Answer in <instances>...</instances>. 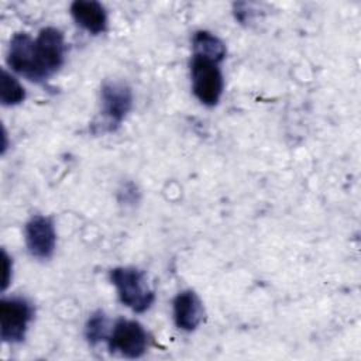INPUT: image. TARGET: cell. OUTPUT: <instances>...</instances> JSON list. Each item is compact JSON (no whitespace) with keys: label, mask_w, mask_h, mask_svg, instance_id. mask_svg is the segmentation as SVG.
<instances>
[{"label":"cell","mask_w":361,"mask_h":361,"mask_svg":"<svg viewBox=\"0 0 361 361\" xmlns=\"http://www.w3.org/2000/svg\"><path fill=\"white\" fill-rule=\"evenodd\" d=\"M85 334L86 338L90 344H96L103 338H107L109 333H107V319L104 316L103 312H96L93 313L85 327Z\"/></svg>","instance_id":"4fadbf2b"},{"label":"cell","mask_w":361,"mask_h":361,"mask_svg":"<svg viewBox=\"0 0 361 361\" xmlns=\"http://www.w3.org/2000/svg\"><path fill=\"white\" fill-rule=\"evenodd\" d=\"M102 118L94 121L92 128L94 133L114 131L133 106L131 89L120 80H106L100 90Z\"/></svg>","instance_id":"7a4b0ae2"},{"label":"cell","mask_w":361,"mask_h":361,"mask_svg":"<svg viewBox=\"0 0 361 361\" xmlns=\"http://www.w3.org/2000/svg\"><path fill=\"white\" fill-rule=\"evenodd\" d=\"M106 340L111 353H118L126 358H138L148 347L147 331L135 320L118 319Z\"/></svg>","instance_id":"5b68a950"},{"label":"cell","mask_w":361,"mask_h":361,"mask_svg":"<svg viewBox=\"0 0 361 361\" xmlns=\"http://www.w3.org/2000/svg\"><path fill=\"white\" fill-rule=\"evenodd\" d=\"M7 63L10 68L34 82H42L37 59H35V39L27 32H17L10 39Z\"/></svg>","instance_id":"52a82bcc"},{"label":"cell","mask_w":361,"mask_h":361,"mask_svg":"<svg viewBox=\"0 0 361 361\" xmlns=\"http://www.w3.org/2000/svg\"><path fill=\"white\" fill-rule=\"evenodd\" d=\"M25 99V90L20 82L6 69H1L0 80V102L4 106H14Z\"/></svg>","instance_id":"7c38bea8"},{"label":"cell","mask_w":361,"mask_h":361,"mask_svg":"<svg viewBox=\"0 0 361 361\" xmlns=\"http://www.w3.org/2000/svg\"><path fill=\"white\" fill-rule=\"evenodd\" d=\"M65 42L58 28L45 27L35 38V59L42 80L55 73L63 63Z\"/></svg>","instance_id":"8992f818"},{"label":"cell","mask_w":361,"mask_h":361,"mask_svg":"<svg viewBox=\"0 0 361 361\" xmlns=\"http://www.w3.org/2000/svg\"><path fill=\"white\" fill-rule=\"evenodd\" d=\"M3 269H4V275H3V286L1 289L4 290L10 282V272H11V264H10V258L6 254V251L3 250Z\"/></svg>","instance_id":"5bb4252c"},{"label":"cell","mask_w":361,"mask_h":361,"mask_svg":"<svg viewBox=\"0 0 361 361\" xmlns=\"http://www.w3.org/2000/svg\"><path fill=\"white\" fill-rule=\"evenodd\" d=\"M192 48H193V55L212 58L217 62H221L227 52L224 42L209 31L195 32L192 39Z\"/></svg>","instance_id":"8fae6325"},{"label":"cell","mask_w":361,"mask_h":361,"mask_svg":"<svg viewBox=\"0 0 361 361\" xmlns=\"http://www.w3.org/2000/svg\"><path fill=\"white\" fill-rule=\"evenodd\" d=\"M110 279L121 303L131 310L142 313L152 305L155 295L142 271L133 267H117L110 271Z\"/></svg>","instance_id":"6da1fadb"},{"label":"cell","mask_w":361,"mask_h":361,"mask_svg":"<svg viewBox=\"0 0 361 361\" xmlns=\"http://www.w3.org/2000/svg\"><path fill=\"white\" fill-rule=\"evenodd\" d=\"M219 63L220 62L202 55L192 56V89L197 100L206 106H216L223 93L224 82Z\"/></svg>","instance_id":"3957f363"},{"label":"cell","mask_w":361,"mask_h":361,"mask_svg":"<svg viewBox=\"0 0 361 361\" xmlns=\"http://www.w3.org/2000/svg\"><path fill=\"white\" fill-rule=\"evenodd\" d=\"M34 309L24 298H4L0 302V336L4 343L24 340Z\"/></svg>","instance_id":"277c9868"},{"label":"cell","mask_w":361,"mask_h":361,"mask_svg":"<svg viewBox=\"0 0 361 361\" xmlns=\"http://www.w3.org/2000/svg\"><path fill=\"white\" fill-rule=\"evenodd\" d=\"M73 20L92 34H99L106 30L107 14L104 7L94 0H76L71 4Z\"/></svg>","instance_id":"30bf717a"},{"label":"cell","mask_w":361,"mask_h":361,"mask_svg":"<svg viewBox=\"0 0 361 361\" xmlns=\"http://www.w3.org/2000/svg\"><path fill=\"white\" fill-rule=\"evenodd\" d=\"M204 317L202 300L193 290H183L173 299V320L175 324L185 330H195Z\"/></svg>","instance_id":"9c48e42d"},{"label":"cell","mask_w":361,"mask_h":361,"mask_svg":"<svg viewBox=\"0 0 361 361\" xmlns=\"http://www.w3.org/2000/svg\"><path fill=\"white\" fill-rule=\"evenodd\" d=\"M25 244L35 258H49L56 245L54 223L47 216H34L25 224Z\"/></svg>","instance_id":"ba28073f"}]
</instances>
